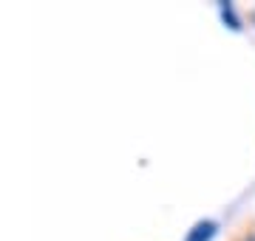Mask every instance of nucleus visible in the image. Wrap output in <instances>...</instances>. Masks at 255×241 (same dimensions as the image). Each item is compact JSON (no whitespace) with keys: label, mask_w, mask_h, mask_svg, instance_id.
<instances>
[{"label":"nucleus","mask_w":255,"mask_h":241,"mask_svg":"<svg viewBox=\"0 0 255 241\" xmlns=\"http://www.w3.org/2000/svg\"><path fill=\"white\" fill-rule=\"evenodd\" d=\"M213 236H216V222H199L190 233H187L184 241H210Z\"/></svg>","instance_id":"f257e3e1"},{"label":"nucleus","mask_w":255,"mask_h":241,"mask_svg":"<svg viewBox=\"0 0 255 241\" xmlns=\"http://www.w3.org/2000/svg\"><path fill=\"white\" fill-rule=\"evenodd\" d=\"M219 9H221V17H224V20L230 23V28H233V31H238V28H241V20L236 17V11H233V6H230V3H221Z\"/></svg>","instance_id":"f03ea898"},{"label":"nucleus","mask_w":255,"mask_h":241,"mask_svg":"<svg viewBox=\"0 0 255 241\" xmlns=\"http://www.w3.org/2000/svg\"><path fill=\"white\" fill-rule=\"evenodd\" d=\"M244 241H255V230H253V233H247V236H244Z\"/></svg>","instance_id":"7ed1b4c3"}]
</instances>
